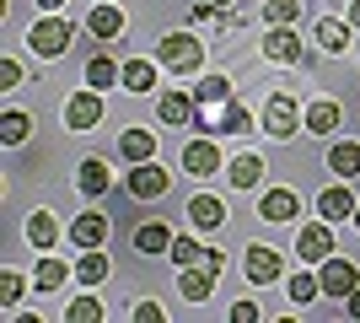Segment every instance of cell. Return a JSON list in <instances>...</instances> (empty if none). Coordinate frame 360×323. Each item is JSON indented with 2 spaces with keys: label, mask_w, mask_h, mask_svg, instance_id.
Here are the masks:
<instances>
[{
  "label": "cell",
  "mask_w": 360,
  "mask_h": 323,
  "mask_svg": "<svg viewBox=\"0 0 360 323\" xmlns=\"http://www.w3.org/2000/svg\"><path fill=\"white\" fill-rule=\"evenodd\" d=\"M156 65L172 70V76H194L199 65H205V44H199L194 32H167L162 44H156Z\"/></svg>",
  "instance_id": "cell-1"
},
{
  "label": "cell",
  "mask_w": 360,
  "mask_h": 323,
  "mask_svg": "<svg viewBox=\"0 0 360 323\" xmlns=\"http://www.w3.org/2000/svg\"><path fill=\"white\" fill-rule=\"evenodd\" d=\"M75 38V22H65V16H38L27 32V49L38 54V60H60L65 49H70Z\"/></svg>",
  "instance_id": "cell-2"
},
{
  "label": "cell",
  "mask_w": 360,
  "mask_h": 323,
  "mask_svg": "<svg viewBox=\"0 0 360 323\" xmlns=\"http://www.w3.org/2000/svg\"><path fill=\"white\" fill-rule=\"evenodd\" d=\"M124 189H129V200H162L167 189H172V172H167L162 162H135Z\"/></svg>",
  "instance_id": "cell-3"
},
{
  "label": "cell",
  "mask_w": 360,
  "mask_h": 323,
  "mask_svg": "<svg viewBox=\"0 0 360 323\" xmlns=\"http://www.w3.org/2000/svg\"><path fill=\"white\" fill-rule=\"evenodd\" d=\"M317 275H323V296H339V302L360 286V270L349 259H339V253H328V259L317 264Z\"/></svg>",
  "instance_id": "cell-4"
},
{
  "label": "cell",
  "mask_w": 360,
  "mask_h": 323,
  "mask_svg": "<svg viewBox=\"0 0 360 323\" xmlns=\"http://www.w3.org/2000/svg\"><path fill=\"white\" fill-rule=\"evenodd\" d=\"M65 124H70V129H97V124H103V92H97V87H81V92L65 103Z\"/></svg>",
  "instance_id": "cell-5"
},
{
  "label": "cell",
  "mask_w": 360,
  "mask_h": 323,
  "mask_svg": "<svg viewBox=\"0 0 360 323\" xmlns=\"http://www.w3.org/2000/svg\"><path fill=\"white\" fill-rule=\"evenodd\" d=\"M296 119H307V113H301L285 92H274L269 103H264V129H269L274 140H290V135H296Z\"/></svg>",
  "instance_id": "cell-6"
},
{
  "label": "cell",
  "mask_w": 360,
  "mask_h": 323,
  "mask_svg": "<svg viewBox=\"0 0 360 323\" xmlns=\"http://www.w3.org/2000/svg\"><path fill=\"white\" fill-rule=\"evenodd\" d=\"M156 119H162L167 129L194 124V119H199V97H194V92H162V97H156Z\"/></svg>",
  "instance_id": "cell-7"
},
{
  "label": "cell",
  "mask_w": 360,
  "mask_h": 323,
  "mask_svg": "<svg viewBox=\"0 0 360 323\" xmlns=\"http://www.w3.org/2000/svg\"><path fill=\"white\" fill-rule=\"evenodd\" d=\"M242 275H248V286H269V280H280V253H274L269 243H253L248 253H242Z\"/></svg>",
  "instance_id": "cell-8"
},
{
  "label": "cell",
  "mask_w": 360,
  "mask_h": 323,
  "mask_svg": "<svg viewBox=\"0 0 360 323\" xmlns=\"http://www.w3.org/2000/svg\"><path fill=\"white\" fill-rule=\"evenodd\" d=\"M333 221H312V227H301L296 232V253H301V264H323L333 253Z\"/></svg>",
  "instance_id": "cell-9"
},
{
  "label": "cell",
  "mask_w": 360,
  "mask_h": 323,
  "mask_svg": "<svg viewBox=\"0 0 360 323\" xmlns=\"http://www.w3.org/2000/svg\"><path fill=\"white\" fill-rule=\"evenodd\" d=\"M258 49H264V60H274V65H301V32H290V27H269L258 38Z\"/></svg>",
  "instance_id": "cell-10"
},
{
  "label": "cell",
  "mask_w": 360,
  "mask_h": 323,
  "mask_svg": "<svg viewBox=\"0 0 360 323\" xmlns=\"http://www.w3.org/2000/svg\"><path fill=\"white\" fill-rule=\"evenodd\" d=\"M221 162H226V156H221V146H215V135H199V140L183 146V167L194 172V178H210Z\"/></svg>",
  "instance_id": "cell-11"
},
{
  "label": "cell",
  "mask_w": 360,
  "mask_h": 323,
  "mask_svg": "<svg viewBox=\"0 0 360 323\" xmlns=\"http://www.w3.org/2000/svg\"><path fill=\"white\" fill-rule=\"evenodd\" d=\"M355 210H360V200L349 194V178L317 194V215H323V221H355Z\"/></svg>",
  "instance_id": "cell-12"
},
{
  "label": "cell",
  "mask_w": 360,
  "mask_h": 323,
  "mask_svg": "<svg viewBox=\"0 0 360 323\" xmlns=\"http://www.w3.org/2000/svg\"><path fill=\"white\" fill-rule=\"evenodd\" d=\"M70 243L75 248H103L108 243V215L103 210H81L70 221Z\"/></svg>",
  "instance_id": "cell-13"
},
{
  "label": "cell",
  "mask_w": 360,
  "mask_h": 323,
  "mask_svg": "<svg viewBox=\"0 0 360 323\" xmlns=\"http://www.w3.org/2000/svg\"><path fill=\"white\" fill-rule=\"evenodd\" d=\"M301 200H296V189H264V200H258V215L264 221H296Z\"/></svg>",
  "instance_id": "cell-14"
},
{
  "label": "cell",
  "mask_w": 360,
  "mask_h": 323,
  "mask_svg": "<svg viewBox=\"0 0 360 323\" xmlns=\"http://www.w3.org/2000/svg\"><path fill=\"white\" fill-rule=\"evenodd\" d=\"M264 156L258 151H242V156H231V167H226V178H231V189H258V178H264Z\"/></svg>",
  "instance_id": "cell-15"
},
{
  "label": "cell",
  "mask_w": 360,
  "mask_h": 323,
  "mask_svg": "<svg viewBox=\"0 0 360 323\" xmlns=\"http://www.w3.org/2000/svg\"><path fill=\"white\" fill-rule=\"evenodd\" d=\"M215 280H221V275H215L210 264H188V270H183V280H178V291L188 296V302H205V296L215 291Z\"/></svg>",
  "instance_id": "cell-16"
},
{
  "label": "cell",
  "mask_w": 360,
  "mask_h": 323,
  "mask_svg": "<svg viewBox=\"0 0 360 323\" xmlns=\"http://www.w3.org/2000/svg\"><path fill=\"white\" fill-rule=\"evenodd\" d=\"M86 32H91V38H103V44H108V38H119V32H124V11L113 6V0H103V6L86 16Z\"/></svg>",
  "instance_id": "cell-17"
},
{
  "label": "cell",
  "mask_w": 360,
  "mask_h": 323,
  "mask_svg": "<svg viewBox=\"0 0 360 323\" xmlns=\"http://www.w3.org/2000/svg\"><path fill=\"white\" fill-rule=\"evenodd\" d=\"M188 221H194L199 232H215L226 221V205L215 200V194H194V200H188Z\"/></svg>",
  "instance_id": "cell-18"
},
{
  "label": "cell",
  "mask_w": 360,
  "mask_h": 323,
  "mask_svg": "<svg viewBox=\"0 0 360 323\" xmlns=\"http://www.w3.org/2000/svg\"><path fill=\"white\" fill-rule=\"evenodd\" d=\"M108 270H113V264H108L103 248H81V259H75V280H81V286H103Z\"/></svg>",
  "instance_id": "cell-19"
},
{
  "label": "cell",
  "mask_w": 360,
  "mask_h": 323,
  "mask_svg": "<svg viewBox=\"0 0 360 323\" xmlns=\"http://www.w3.org/2000/svg\"><path fill=\"white\" fill-rule=\"evenodd\" d=\"M349 16L345 22H339V16H323V22H317V49H323V54H345V44H349Z\"/></svg>",
  "instance_id": "cell-20"
},
{
  "label": "cell",
  "mask_w": 360,
  "mask_h": 323,
  "mask_svg": "<svg viewBox=\"0 0 360 323\" xmlns=\"http://www.w3.org/2000/svg\"><path fill=\"white\" fill-rule=\"evenodd\" d=\"M135 248L146 253V259H156V253H172V227H162V221H146V227L135 232Z\"/></svg>",
  "instance_id": "cell-21"
},
{
  "label": "cell",
  "mask_w": 360,
  "mask_h": 323,
  "mask_svg": "<svg viewBox=\"0 0 360 323\" xmlns=\"http://www.w3.org/2000/svg\"><path fill=\"white\" fill-rule=\"evenodd\" d=\"M119 156L124 162H150V156H156V135H150V129H124L119 135Z\"/></svg>",
  "instance_id": "cell-22"
},
{
  "label": "cell",
  "mask_w": 360,
  "mask_h": 323,
  "mask_svg": "<svg viewBox=\"0 0 360 323\" xmlns=\"http://www.w3.org/2000/svg\"><path fill=\"white\" fill-rule=\"evenodd\" d=\"M75 184H81V194H86V200H97V194H108V189H113V172H108V162H81Z\"/></svg>",
  "instance_id": "cell-23"
},
{
  "label": "cell",
  "mask_w": 360,
  "mask_h": 323,
  "mask_svg": "<svg viewBox=\"0 0 360 323\" xmlns=\"http://www.w3.org/2000/svg\"><path fill=\"white\" fill-rule=\"evenodd\" d=\"M81 76H86V87H97V92H108L113 81H124V65H113V60H108V54H91Z\"/></svg>",
  "instance_id": "cell-24"
},
{
  "label": "cell",
  "mask_w": 360,
  "mask_h": 323,
  "mask_svg": "<svg viewBox=\"0 0 360 323\" xmlns=\"http://www.w3.org/2000/svg\"><path fill=\"white\" fill-rule=\"evenodd\" d=\"M339 119H345V113H339V103H328V97H317V103L307 108V129H312V135H333Z\"/></svg>",
  "instance_id": "cell-25"
},
{
  "label": "cell",
  "mask_w": 360,
  "mask_h": 323,
  "mask_svg": "<svg viewBox=\"0 0 360 323\" xmlns=\"http://www.w3.org/2000/svg\"><path fill=\"white\" fill-rule=\"evenodd\" d=\"M194 97H199V108H226V103H231V81H226V76H199Z\"/></svg>",
  "instance_id": "cell-26"
},
{
  "label": "cell",
  "mask_w": 360,
  "mask_h": 323,
  "mask_svg": "<svg viewBox=\"0 0 360 323\" xmlns=\"http://www.w3.org/2000/svg\"><path fill=\"white\" fill-rule=\"evenodd\" d=\"M328 167L339 172V178H355V172H360V146H355V140H339V146H328Z\"/></svg>",
  "instance_id": "cell-27"
},
{
  "label": "cell",
  "mask_w": 360,
  "mask_h": 323,
  "mask_svg": "<svg viewBox=\"0 0 360 323\" xmlns=\"http://www.w3.org/2000/svg\"><path fill=\"white\" fill-rule=\"evenodd\" d=\"M248 129H253V113L242 103H226L221 119H215V135H248Z\"/></svg>",
  "instance_id": "cell-28"
},
{
  "label": "cell",
  "mask_w": 360,
  "mask_h": 323,
  "mask_svg": "<svg viewBox=\"0 0 360 323\" xmlns=\"http://www.w3.org/2000/svg\"><path fill=\"white\" fill-rule=\"evenodd\" d=\"M65 280H70V270H65L60 259H49V253H44V259H38V270H32V286H38V291H60Z\"/></svg>",
  "instance_id": "cell-29"
},
{
  "label": "cell",
  "mask_w": 360,
  "mask_h": 323,
  "mask_svg": "<svg viewBox=\"0 0 360 323\" xmlns=\"http://www.w3.org/2000/svg\"><path fill=\"white\" fill-rule=\"evenodd\" d=\"M54 232H60V227H54V215H49V210L27 215V243L38 248V253H44V248H54Z\"/></svg>",
  "instance_id": "cell-30"
},
{
  "label": "cell",
  "mask_w": 360,
  "mask_h": 323,
  "mask_svg": "<svg viewBox=\"0 0 360 323\" xmlns=\"http://www.w3.org/2000/svg\"><path fill=\"white\" fill-rule=\"evenodd\" d=\"M27 113H22V108H6V113H0V140H6V146H22V140H27Z\"/></svg>",
  "instance_id": "cell-31"
},
{
  "label": "cell",
  "mask_w": 360,
  "mask_h": 323,
  "mask_svg": "<svg viewBox=\"0 0 360 323\" xmlns=\"http://www.w3.org/2000/svg\"><path fill=\"white\" fill-rule=\"evenodd\" d=\"M124 87H129V92H150V87H156V65L150 60H129L124 65Z\"/></svg>",
  "instance_id": "cell-32"
},
{
  "label": "cell",
  "mask_w": 360,
  "mask_h": 323,
  "mask_svg": "<svg viewBox=\"0 0 360 323\" xmlns=\"http://www.w3.org/2000/svg\"><path fill=\"white\" fill-rule=\"evenodd\" d=\"M317 296H323V275H307V270L290 275V302H296V308H307V302H317Z\"/></svg>",
  "instance_id": "cell-33"
},
{
  "label": "cell",
  "mask_w": 360,
  "mask_h": 323,
  "mask_svg": "<svg viewBox=\"0 0 360 323\" xmlns=\"http://www.w3.org/2000/svg\"><path fill=\"white\" fill-rule=\"evenodd\" d=\"M301 16V0H264V22L269 27H290Z\"/></svg>",
  "instance_id": "cell-34"
},
{
  "label": "cell",
  "mask_w": 360,
  "mask_h": 323,
  "mask_svg": "<svg viewBox=\"0 0 360 323\" xmlns=\"http://www.w3.org/2000/svg\"><path fill=\"white\" fill-rule=\"evenodd\" d=\"M205 259H210V248H199L194 237H172V264L188 270V264H205Z\"/></svg>",
  "instance_id": "cell-35"
},
{
  "label": "cell",
  "mask_w": 360,
  "mask_h": 323,
  "mask_svg": "<svg viewBox=\"0 0 360 323\" xmlns=\"http://www.w3.org/2000/svg\"><path fill=\"white\" fill-rule=\"evenodd\" d=\"M65 318L70 323H97L103 318V302H97V296H75L70 308H65Z\"/></svg>",
  "instance_id": "cell-36"
},
{
  "label": "cell",
  "mask_w": 360,
  "mask_h": 323,
  "mask_svg": "<svg viewBox=\"0 0 360 323\" xmlns=\"http://www.w3.org/2000/svg\"><path fill=\"white\" fill-rule=\"evenodd\" d=\"M16 296H22V275H16V270H0V308H16Z\"/></svg>",
  "instance_id": "cell-37"
},
{
  "label": "cell",
  "mask_w": 360,
  "mask_h": 323,
  "mask_svg": "<svg viewBox=\"0 0 360 323\" xmlns=\"http://www.w3.org/2000/svg\"><path fill=\"white\" fill-rule=\"evenodd\" d=\"M11 87H22V65H16V60H0V92H11Z\"/></svg>",
  "instance_id": "cell-38"
},
{
  "label": "cell",
  "mask_w": 360,
  "mask_h": 323,
  "mask_svg": "<svg viewBox=\"0 0 360 323\" xmlns=\"http://www.w3.org/2000/svg\"><path fill=\"white\" fill-rule=\"evenodd\" d=\"M258 318H264L258 302H237V308H231V323H258Z\"/></svg>",
  "instance_id": "cell-39"
},
{
  "label": "cell",
  "mask_w": 360,
  "mask_h": 323,
  "mask_svg": "<svg viewBox=\"0 0 360 323\" xmlns=\"http://www.w3.org/2000/svg\"><path fill=\"white\" fill-rule=\"evenodd\" d=\"M135 318H140V323H162V318H167V312H162V308H156V302H140V308H135Z\"/></svg>",
  "instance_id": "cell-40"
},
{
  "label": "cell",
  "mask_w": 360,
  "mask_h": 323,
  "mask_svg": "<svg viewBox=\"0 0 360 323\" xmlns=\"http://www.w3.org/2000/svg\"><path fill=\"white\" fill-rule=\"evenodd\" d=\"M345 308H349V318H360V286H355V291L345 296Z\"/></svg>",
  "instance_id": "cell-41"
},
{
  "label": "cell",
  "mask_w": 360,
  "mask_h": 323,
  "mask_svg": "<svg viewBox=\"0 0 360 323\" xmlns=\"http://www.w3.org/2000/svg\"><path fill=\"white\" fill-rule=\"evenodd\" d=\"M349 27L360 32V0H355V6H349Z\"/></svg>",
  "instance_id": "cell-42"
},
{
  "label": "cell",
  "mask_w": 360,
  "mask_h": 323,
  "mask_svg": "<svg viewBox=\"0 0 360 323\" xmlns=\"http://www.w3.org/2000/svg\"><path fill=\"white\" fill-rule=\"evenodd\" d=\"M38 6H44V11H54V6H65V0H38Z\"/></svg>",
  "instance_id": "cell-43"
},
{
  "label": "cell",
  "mask_w": 360,
  "mask_h": 323,
  "mask_svg": "<svg viewBox=\"0 0 360 323\" xmlns=\"http://www.w3.org/2000/svg\"><path fill=\"white\" fill-rule=\"evenodd\" d=\"M210 6H221V11H231V0H210Z\"/></svg>",
  "instance_id": "cell-44"
},
{
  "label": "cell",
  "mask_w": 360,
  "mask_h": 323,
  "mask_svg": "<svg viewBox=\"0 0 360 323\" xmlns=\"http://www.w3.org/2000/svg\"><path fill=\"white\" fill-rule=\"evenodd\" d=\"M355 227H360V210H355Z\"/></svg>",
  "instance_id": "cell-45"
}]
</instances>
